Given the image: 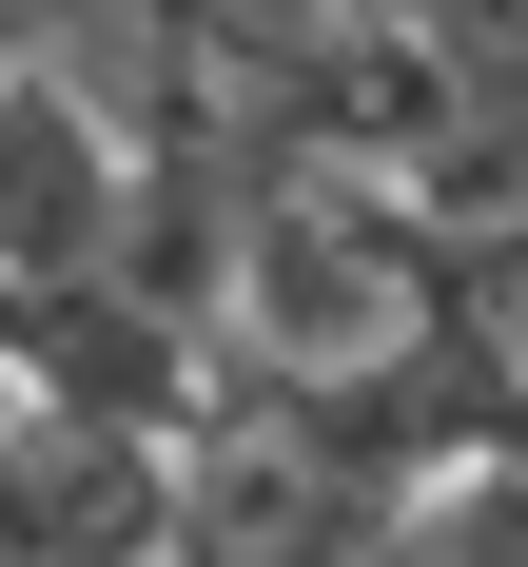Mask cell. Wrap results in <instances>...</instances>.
<instances>
[{"instance_id": "obj_1", "label": "cell", "mask_w": 528, "mask_h": 567, "mask_svg": "<svg viewBox=\"0 0 528 567\" xmlns=\"http://www.w3.org/2000/svg\"><path fill=\"white\" fill-rule=\"evenodd\" d=\"M117 235V137L0 40V275H99Z\"/></svg>"}, {"instance_id": "obj_2", "label": "cell", "mask_w": 528, "mask_h": 567, "mask_svg": "<svg viewBox=\"0 0 528 567\" xmlns=\"http://www.w3.org/2000/svg\"><path fill=\"white\" fill-rule=\"evenodd\" d=\"M411 548L431 567H528V431H489V451L431 470V489H411Z\"/></svg>"}]
</instances>
